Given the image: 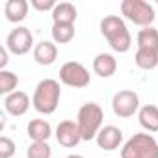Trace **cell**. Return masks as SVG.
I'll list each match as a JSON object with an SVG mask.
<instances>
[{
    "mask_svg": "<svg viewBox=\"0 0 158 158\" xmlns=\"http://www.w3.org/2000/svg\"><path fill=\"white\" fill-rule=\"evenodd\" d=\"M101 34L106 37V41H108V45L112 47L114 52L125 54L132 47L130 32H128L125 21L117 15H106L101 21Z\"/></svg>",
    "mask_w": 158,
    "mask_h": 158,
    "instance_id": "6da1fadb",
    "label": "cell"
},
{
    "mask_svg": "<svg viewBox=\"0 0 158 158\" xmlns=\"http://www.w3.org/2000/svg\"><path fill=\"white\" fill-rule=\"evenodd\" d=\"M60 97H61L60 82L54 80V78H45V80H41L35 86L32 104H34L35 112H39L43 115H50L56 112V108L60 104Z\"/></svg>",
    "mask_w": 158,
    "mask_h": 158,
    "instance_id": "7a4b0ae2",
    "label": "cell"
},
{
    "mask_svg": "<svg viewBox=\"0 0 158 158\" xmlns=\"http://www.w3.org/2000/svg\"><path fill=\"white\" fill-rule=\"evenodd\" d=\"M102 119H104V112L97 102L82 104V108L78 110V117H76V125L80 128L82 141H91L97 138V134L102 128Z\"/></svg>",
    "mask_w": 158,
    "mask_h": 158,
    "instance_id": "3957f363",
    "label": "cell"
},
{
    "mask_svg": "<svg viewBox=\"0 0 158 158\" xmlns=\"http://www.w3.org/2000/svg\"><path fill=\"white\" fill-rule=\"evenodd\" d=\"M121 158H158V141L145 132L134 134L125 141Z\"/></svg>",
    "mask_w": 158,
    "mask_h": 158,
    "instance_id": "277c9868",
    "label": "cell"
},
{
    "mask_svg": "<svg viewBox=\"0 0 158 158\" xmlns=\"http://www.w3.org/2000/svg\"><path fill=\"white\" fill-rule=\"evenodd\" d=\"M121 13L125 15V19H128L130 23H134L136 26H141V28L152 26V23L156 19L154 8L149 2H145V0H123Z\"/></svg>",
    "mask_w": 158,
    "mask_h": 158,
    "instance_id": "5b68a950",
    "label": "cell"
},
{
    "mask_svg": "<svg viewBox=\"0 0 158 158\" xmlns=\"http://www.w3.org/2000/svg\"><path fill=\"white\" fill-rule=\"evenodd\" d=\"M60 82L74 89H82L89 86L91 76H89V71L80 61H67L60 69Z\"/></svg>",
    "mask_w": 158,
    "mask_h": 158,
    "instance_id": "8992f818",
    "label": "cell"
},
{
    "mask_svg": "<svg viewBox=\"0 0 158 158\" xmlns=\"http://www.w3.org/2000/svg\"><path fill=\"white\" fill-rule=\"evenodd\" d=\"M112 110L117 117H132L136 112H139V97L132 89H121L112 99Z\"/></svg>",
    "mask_w": 158,
    "mask_h": 158,
    "instance_id": "52a82bcc",
    "label": "cell"
},
{
    "mask_svg": "<svg viewBox=\"0 0 158 158\" xmlns=\"http://www.w3.org/2000/svg\"><path fill=\"white\" fill-rule=\"evenodd\" d=\"M34 47V35L26 26H17L6 37V48L15 56H24Z\"/></svg>",
    "mask_w": 158,
    "mask_h": 158,
    "instance_id": "ba28073f",
    "label": "cell"
},
{
    "mask_svg": "<svg viewBox=\"0 0 158 158\" xmlns=\"http://www.w3.org/2000/svg\"><path fill=\"white\" fill-rule=\"evenodd\" d=\"M56 139L61 147L73 149L82 141V134H80V128H78V125L74 121L65 119L56 127Z\"/></svg>",
    "mask_w": 158,
    "mask_h": 158,
    "instance_id": "9c48e42d",
    "label": "cell"
},
{
    "mask_svg": "<svg viewBox=\"0 0 158 158\" xmlns=\"http://www.w3.org/2000/svg\"><path fill=\"white\" fill-rule=\"evenodd\" d=\"M97 145L102 149V151H115L121 143H123V130L114 127V125H106L101 128V132L97 134L95 138Z\"/></svg>",
    "mask_w": 158,
    "mask_h": 158,
    "instance_id": "30bf717a",
    "label": "cell"
},
{
    "mask_svg": "<svg viewBox=\"0 0 158 158\" xmlns=\"http://www.w3.org/2000/svg\"><path fill=\"white\" fill-rule=\"evenodd\" d=\"M4 108H6V112L10 114V115H13V117H21V115H24L26 112H28V108H30V97L24 93V91H13V93H10L6 99H4Z\"/></svg>",
    "mask_w": 158,
    "mask_h": 158,
    "instance_id": "8fae6325",
    "label": "cell"
},
{
    "mask_svg": "<svg viewBox=\"0 0 158 158\" xmlns=\"http://www.w3.org/2000/svg\"><path fill=\"white\" fill-rule=\"evenodd\" d=\"M58 58V47L54 41H39L34 47V60L39 65H52Z\"/></svg>",
    "mask_w": 158,
    "mask_h": 158,
    "instance_id": "7c38bea8",
    "label": "cell"
},
{
    "mask_svg": "<svg viewBox=\"0 0 158 158\" xmlns=\"http://www.w3.org/2000/svg\"><path fill=\"white\" fill-rule=\"evenodd\" d=\"M117 71V60L108 54V52H101L95 56L93 60V73L99 74L101 78H110L112 74H115Z\"/></svg>",
    "mask_w": 158,
    "mask_h": 158,
    "instance_id": "4fadbf2b",
    "label": "cell"
},
{
    "mask_svg": "<svg viewBox=\"0 0 158 158\" xmlns=\"http://www.w3.org/2000/svg\"><path fill=\"white\" fill-rule=\"evenodd\" d=\"M76 21V8L71 2H60L52 10V23L54 24H74Z\"/></svg>",
    "mask_w": 158,
    "mask_h": 158,
    "instance_id": "5bb4252c",
    "label": "cell"
},
{
    "mask_svg": "<svg viewBox=\"0 0 158 158\" xmlns=\"http://www.w3.org/2000/svg\"><path fill=\"white\" fill-rule=\"evenodd\" d=\"M26 132L34 141H47L52 136V127L47 119H32L26 127Z\"/></svg>",
    "mask_w": 158,
    "mask_h": 158,
    "instance_id": "9a60e30c",
    "label": "cell"
},
{
    "mask_svg": "<svg viewBox=\"0 0 158 158\" xmlns=\"http://www.w3.org/2000/svg\"><path fill=\"white\" fill-rule=\"evenodd\" d=\"M139 125L147 132H158V106L154 104H145L138 112Z\"/></svg>",
    "mask_w": 158,
    "mask_h": 158,
    "instance_id": "2e32d148",
    "label": "cell"
},
{
    "mask_svg": "<svg viewBox=\"0 0 158 158\" xmlns=\"http://www.w3.org/2000/svg\"><path fill=\"white\" fill-rule=\"evenodd\" d=\"M28 2L26 0H8L6 6H4V13H6V19L10 23H21L26 19L28 15Z\"/></svg>",
    "mask_w": 158,
    "mask_h": 158,
    "instance_id": "e0dca14e",
    "label": "cell"
},
{
    "mask_svg": "<svg viewBox=\"0 0 158 158\" xmlns=\"http://www.w3.org/2000/svg\"><path fill=\"white\" fill-rule=\"evenodd\" d=\"M138 48L158 52V30L154 26H147L138 32Z\"/></svg>",
    "mask_w": 158,
    "mask_h": 158,
    "instance_id": "ac0fdd59",
    "label": "cell"
},
{
    "mask_svg": "<svg viewBox=\"0 0 158 158\" xmlns=\"http://www.w3.org/2000/svg\"><path fill=\"white\" fill-rule=\"evenodd\" d=\"M134 61L139 69L143 71H151L158 65V52L154 50H143V48H138L136 50V56H134Z\"/></svg>",
    "mask_w": 158,
    "mask_h": 158,
    "instance_id": "d6986e66",
    "label": "cell"
},
{
    "mask_svg": "<svg viewBox=\"0 0 158 158\" xmlns=\"http://www.w3.org/2000/svg\"><path fill=\"white\" fill-rule=\"evenodd\" d=\"M74 37V24H52V39L56 45H67Z\"/></svg>",
    "mask_w": 158,
    "mask_h": 158,
    "instance_id": "ffe728a7",
    "label": "cell"
},
{
    "mask_svg": "<svg viewBox=\"0 0 158 158\" xmlns=\"http://www.w3.org/2000/svg\"><path fill=\"white\" fill-rule=\"evenodd\" d=\"M19 86V76L11 71H0V93L2 95H10L13 91H17Z\"/></svg>",
    "mask_w": 158,
    "mask_h": 158,
    "instance_id": "44dd1931",
    "label": "cell"
},
{
    "mask_svg": "<svg viewBox=\"0 0 158 158\" xmlns=\"http://www.w3.org/2000/svg\"><path fill=\"white\" fill-rule=\"evenodd\" d=\"M26 156L28 158H50L52 149H50V145L47 141H34L26 149Z\"/></svg>",
    "mask_w": 158,
    "mask_h": 158,
    "instance_id": "7402d4cb",
    "label": "cell"
},
{
    "mask_svg": "<svg viewBox=\"0 0 158 158\" xmlns=\"http://www.w3.org/2000/svg\"><path fill=\"white\" fill-rule=\"evenodd\" d=\"M15 154V141L8 136L0 138V158H11Z\"/></svg>",
    "mask_w": 158,
    "mask_h": 158,
    "instance_id": "603a6c76",
    "label": "cell"
},
{
    "mask_svg": "<svg viewBox=\"0 0 158 158\" xmlns=\"http://www.w3.org/2000/svg\"><path fill=\"white\" fill-rule=\"evenodd\" d=\"M30 4L37 10V11H52L56 8L54 0H30Z\"/></svg>",
    "mask_w": 158,
    "mask_h": 158,
    "instance_id": "cb8c5ba5",
    "label": "cell"
},
{
    "mask_svg": "<svg viewBox=\"0 0 158 158\" xmlns=\"http://www.w3.org/2000/svg\"><path fill=\"white\" fill-rule=\"evenodd\" d=\"M8 48H6V45L0 48V71H6V65H8Z\"/></svg>",
    "mask_w": 158,
    "mask_h": 158,
    "instance_id": "d4e9b609",
    "label": "cell"
},
{
    "mask_svg": "<svg viewBox=\"0 0 158 158\" xmlns=\"http://www.w3.org/2000/svg\"><path fill=\"white\" fill-rule=\"evenodd\" d=\"M67 158H84V156H80V154H69Z\"/></svg>",
    "mask_w": 158,
    "mask_h": 158,
    "instance_id": "484cf974",
    "label": "cell"
}]
</instances>
